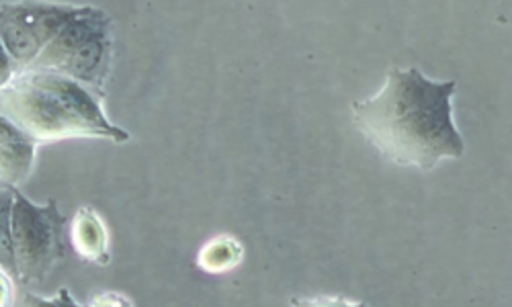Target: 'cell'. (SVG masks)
I'll return each mask as SVG.
<instances>
[{
    "label": "cell",
    "instance_id": "cell-1",
    "mask_svg": "<svg viewBox=\"0 0 512 307\" xmlns=\"http://www.w3.org/2000/svg\"><path fill=\"white\" fill-rule=\"evenodd\" d=\"M455 86V80L426 78L418 68H392L377 95L353 103V121L392 164L433 170L441 160H459L465 152L453 123Z\"/></svg>",
    "mask_w": 512,
    "mask_h": 307
},
{
    "label": "cell",
    "instance_id": "cell-2",
    "mask_svg": "<svg viewBox=\"0 0 512 307\" xmlns=\"http://www.w3.org/2000/svg\"><path fill=\"white\" fill-rule=\"evenodd\" d=\"M5 113L31 140L111 138L125 142V131L107 121L99 103L84 86L56 72H25L0 89Z\"/></svg>",
    "mask_w": 512,
    "mask_h": 307
},
{
    "label": "cell",
    "instance_id": "cell-3",
    "mask_svg": "<svg viewBox=\"0 0 512 307\" xmlns=\"http://www.w3.org/2000/svg\"><path fill=\"white\" fill-rule=\"evenodd\" d=\"M62 226L64 217L54 201L33 205L19 191H13V256L21 283H41L62 260Z\"/></svg>",
    "mask_w": 512,
    "mask_h": 307
},
{
    "label": "cell",
    "instance_id": "cell-4",
    "mask_svg": "<svg viewBox=\"0 0 512 307\" xmlns=\"http://www.w3.org/2000/svg\"><path fill=\"white\" fill-rule=\"evenodd\" d=\"M109 19L103 11L82 7L58 33L50 39L35 62L25 72H60L66 60L99 31L109 29Z\"/></svg>",
    "mask_w": 512,
    "mask_h": 307
},
{
    "label": "cell",
    "instance_id": "cell-5",
    "mask_svg": "<svg viewBox=\"0 0 512 307\" xmlns=\"http://www.w3.org/2000/svg\"><path fill=\"white\" fill-rule=\"evenodd\" d=\"M7 15L15 17L23 25H27L37 39L44 43L54 39L56 33L82 9L74 5H60V3H41V0H21V3H7L0 5Z\"/></svg>",
    "mask_w": 512,
    "mask_h": 307
},
{
    "label": "cell",
    "instance_id": "cell-6",
    "mask_svg": "<svg viewBox=\"0 0 512 307\" xmlns=\"http://www.w3.org/2000/svg\"><path fill=\"white\" fill-rule=\"evenodd\" d=\"M72 244L82 258L97 262V265H107L109 234L103 219L91 207L78 209L72 224Z\"/></svg>",
    "mask_w": 512,
    "mask_h": 307
},
{
    "label": "cell",
    "instance_id": "cell-7",
    "mask_svg": "<svg viewBox=\"0 0 512 307\" xmlns=\"http://www.w3.org/2000/svg\"><path fill=\"white\" fill-rule=\"evenodd\" d=\"M0 43L5 46L13 64L23 70H29L39 52L44 50V43L37 39V35L3 9H0Z\"/></svg>",
    "mask_w": 512,
    "mask_h": 307
},
{
    "label": "cell",
    "instance_id": "cell-8",
    "mask_svg": "<svg viewBox=\"0 0 512 307\" xmlns=\"http://www.w3.org/2000/svg\"><path fill=\"white\" fill-rule=\"evenodd\" d=\"M35 160V142L19 140L0 144V183L17 187L31 174Z\"/></svg>",
    "mask_w": 512,
    "mask_h": 307
},
{
    "label": "cell",
    "instance_id": "cell-9",
    "mask_svg": "<svg viewBox=\"0 0 512 307\" xmlns=\"http://www.w3.org/2000/svg\"><path fill=\"white\" fill-rule=\"evenodd\" d=\"M244 256L242 244L234 236H218L207 242L199 254L197 265L205 273H228L240 265Z\"/></svg>",
    "mask_w": 512,
    "mask_h": 307
},
{
    "label": "cell",
    "instance_id": "cell-10",
    "mask_svg": "<svg viewBox=\"0 0 512 307\" xmlns=\"http://www.w3.org/2000/svg\"><path fill=\"white\" fill-rule=\"evenodd\" d=\"M11 209H13V189H0V271H5L11 279H19L17 267H15V256H13Z\"/></svg>",
    "mask_w": 512,
    "mask_h": 307
},
{
    "label": "cell",
    "instance_id": "cell-11",
    "mask_svg": "<svg viewBox=\"0 0 512 307\" xmlns=\"http://www.w3.org/2000/svg\"><path fill=\"white\" fill-rule=\"evenodd\" d=\"M19 140H31V138L23 134V131L5 113H0V144L19 142Z\"/></svg>",
    "mask_w": 512,
    "mask_h": 307
},
{
    "label": "cell",
    "instance_id": "cell-12",
    "mask_svg": "<svg viewBox=\"0 0 512 307\" xmlns=\"http://www.w3.org/2000/svg\"><path fill=\"white\" fill-rule=\"evenodd\" d=\"M13 74H15V64L9 58L3 43H0V89H3V86H7L11 82Z\"/></svg>",
    "mask_w": 512,
    "mask_h": 307
}]
</instances>
